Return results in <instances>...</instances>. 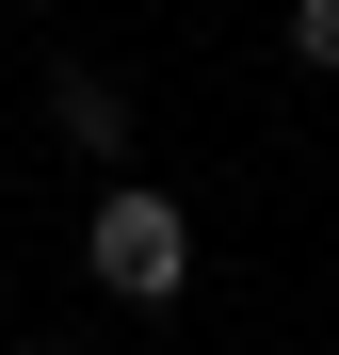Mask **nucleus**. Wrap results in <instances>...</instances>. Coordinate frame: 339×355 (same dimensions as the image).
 Returning <instances> with one entry per match:
<instances>
[{"mask_svg":"<svg viewBox=\"0 0 339 355\" xmlns=\"http://www.w3.org/2000/svg\"><path fill=\"white\" fill-rule=\"evenodd\" d=\"M81 259H97L113 307H178L194 291V210L162 194V178H113V194L81 210Z\"/></svg>","mask_w":339,"mask_h":355,"instance_id":"obj_1","label":"nucleus"},{"mask_svg":"<svg viewBox=\"0 0 339 355\" xmlns=\"http://www.w3.org/2000/svg\"><path fill=\"white\" fill-rule=\"evenodd\" d=\"M49 113H65V146H81V162H130V97H113L97 65H65V81H49Z\"/></svg>","mask_w":339,"mask_h":355,"instance_id":"obj_2","label":"nucleus"},{"mask_svg":"<svg viewBox=\"0 0 339 355\" xmlns=\"http://www.w3.org/2000/svg\"><path fill=\"white\" fill-rule=\"evenodd\" d=\"M291 65H307V81H339V0H291Z\"/></svg>","mask_w":339,"mask_h":355,"instance_id":"obj_3","label":"nucleus"},{"mask_svg":"<svg viewBox=\"0 0 339 355\" xmlns=\"http://www.w3.org/2000/svg\"><path fill=\"white\" fill-rule=\"evenodd\" d=\"M33 355H49V339H33Z\"/></svg>","mask_w":339,"mask_h":355,"instance_id":"obj_4","label":"nucleus"}]
</instances>
